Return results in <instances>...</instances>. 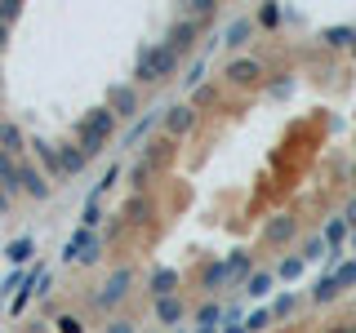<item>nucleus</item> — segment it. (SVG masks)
I'll use <instances>...</instances> for the list:
<instances>
[{"mask_svg": "<svg viewBox=\"0 0 356 333\" xmlns=\"http://www.w3.org/2000/svg\"><path fill=\"white\" fill-rule=\"evenodd\" d=\"M111 133H116V116H111L107 107H98V111H89L81 125H76V142H81L85 155L94 160V155H103V147L111 142Z\"/></svg>", "mask_w": 356, "mask_h": 333, "instance_id": "obj_1", "label": "nucleus"}, {"mask_svg": "<svg viewBox=\"0 0 356 333\" xmlns=\"http://www.w3.org/2000/svg\"><path fill=\"white\" fill-rule=\"evenodd\" d=\"M174 71H178V53L161 40V44H152V49H143L134 80H138V85H161V80H170Z\"/></svg>", "mask_w": 356, "mask_h": 333, "instance_id": "obj_2", "label": "nucleus"}, {"mask_svg": "<svg viewBox=\"0 0 356 333\" xmlns=\"http://www.w3.org/2000/svg\"><path fill=\"white\" fill-rule=\"evenodd\" d=\"M134 280H138V271L134 266H116V271L103 280V289L94 293V307H103V311H111V307H120L129 298V289H134Z\"/></svg>", "mask_w": 356, "mask_h": 333, "instance_id": "obj_3", "label": "nucleus"}, {"mask_svg": "<svg viewBox=\"0 0 356 333\" xmlns=\"http://www.w3.org/2000/svg\"><path fill=\"white\" fill-rule=\"evenodd\" d=\"M267 76L263 58H232L227 67H222V80H227L232 89H259Z\"/></svg>", "mask_w": 356, "mask_h": 333, "instance_id": "obj_4", "label": "nucleus"}, {"mask_svg": "<svg viewBox=\"0 0 356 333\" xmlns=\"http://www.w3.org/2000/svg\"><path fill=\"white\" fill-rule=\"evenodd\" d=\"M196 103H170L165 107V116H161V129L170 133V138H183V133H192L196 129Z\"/></svg>", "mask_w": 356, "mask_h": 333, "instance_id": "obj_5", "label": "nucleus"}, {"mask_svg": "<svg viewBox=\"0 0 356 333\" xmlns=\"http://www.w3.org/2000/svg\"><path fill=\"white\" fill-rule=\"evenodd\" d=\"M107 111H111L116 120L138 116V85H111V89H107Z\"/></svg>", "mask_w": 356, "mask_h": 333, "instance_id": "obj_6", "label": "nucleus"}, {"mask_svg": "<svg viewBox=\"0 0 356 333\" xmlns=\"http://www.w3.org/2000/svg\"><path fill=\"white\" fill-rule=\"evenodd\" d=\"M196 31H200V22H196V18H178L174 27H170V40H165V44H170V49L178 53V58H183V53H192V44H196Z\"/></svg>", "mask_w": 356, "mask_h": 333, "instance_id": "obj_7", "label": "nucleus"}, {"mask_svg": "<svg viewBox=\"0 0 356 333\" xmlns=\"http://www.w3.org/2000/svg\"><path fill=\"white\" fill-rule=\"evenodd\" d=\"M294 236H298V218H294V214H276V218L263 227V240H267V244H289Z\"/></svg>", "mask_w": 356, "mask_h": 333, "instance_id": "obj_8", "label": "nucleus"}, {"mask_svg": "<svg viewBox=\"0 0 356 333\" xmlns=\"http://www.w3.org/2000/svg\"><path fill=\"white\" fill-rule=\"evenodd\" d=\"M22 191H27L31 200H49V196H54L49 173H40L36 164H22Z\"/></svg>", "mask_w": 356, "mask_h": 333, "instance_id": "obj_9", "label": "nucleus"}, {"mask_svg": "<svg viewBox=\"0 0 356 333\" xmlns=\"http://www.w3.org/2000/svg\"><path fill=\"white\" fill-rule=\"evenodd\" d=\"M58 164H63V178H76L89 164V155H85L81 142H63V147H58Z\"/></svg>", "mask_w": 356, "mask_h": 333, "instance_id": "obj_10", "label": "nucleus"}, {"mask_svg": "<svg viewBox=\"0 0 356 333\" xmlns=\"http://www.w3.org/2000/svg\"><path fill=\"white\" fill-rule=\"evenodd\" d=\"M0 187H5L9 196L22 191V160H18V155H9V151H0Z\"/></svg>", "mask_w": 356, "mask_h": 333, "instance_id": "obj_11", "label": "nucleus"}, {"mask_svg": "<svg viewBox=\"0 0 356 333\" xmlns=\"http://www.w3.org/2000/svg\"><path fill=\"white\" fill-rule=\"evenodd\" d=\"M147 289H152L156 302H161V298H174L178 293V271H174V266H161V271L147 280Z\"/></svg>", "mask_w": 356, "mask_h": 333, "instance_id": "obj_12", "label": "nucleus"}, {"mask_svg": "<svg viewBox=\"0 0 356 333\" xmlns=\"http://www.w3.org/2000/svg\"><path fill=\"white\" fill-rule=\"evenodd\" d=\"M156 320H161V325H183L187 320V302L183 298H161V302H156Z\"/></svg>", "mask_w": 356, "mask_h": 333, "instance_id": "obj_13", "label": "nucleus"}, {"mask_svg": "<svg viewBox=\"0 0 356 333\" xmlns=\"http://www.w3.org/2000/svg\"><path fill=\"white\" fill-rule=\"evenodd\" d=\"M31 151H36V160L44 164V173H49V178H63V164H58V147H54V142L36 138V142H31Z\"/></svg>", "mask_w": 356, "mask_h": 333, "instance_id": "obj_14", "label": "nucleus"}, {"mask_svg": "<svg viewBox=\"0 0 356 333\" xmlns=\"http://www.w3.org/2000/svg\"><path fill=\"white\" fill-rule=\"evenodd\" d=\"M156 218V205L152 200H143V196H134L129 205H125V222H134V227H147V222Z\"/></svg>", "mask_w": 356, "mask_h": 333, "instance_id": "obj_15", "label": "nucleus"}, {"mask_svg": "<svg viewBox=\"0 0 356 333\" xmlns=\"http://www.w3.org/2000/svg\"><path fill=\"white\" fill-rule=\"evenodd\" d=\"M27 142H22V129L14 125V120H0V151H9V155H18Z\"/></svg>", "mask_w": 356, "mask_h": 333, "instance_id": "obj_16", "label": "nucleus"}, {"mask_svg": "<svg viewBox=\"0 0 356 333\" xmlns=\"http://www.w3.org/2000/svg\"><path fill=\"white\" fill-rule=\"evenodd\" d=\"M343 289H339V280H334V275H321L316 284H312V302L316 307H325V302H334V298H339Z\"/></svg>", "mask_w": 356, "mask_h": 333, "instance_id": "obj_17", "label": "nucleus"}, {"mask_svg": "<svg viewBox=\"0 0 356 333\" xmlns=\"http://www.w3.org/2000/svg\"><path fill=\"white\" fill-rule=\"evenodd\" d=\"M232 275V262H214V266H205V271H200V289H205V293H214V289L222 284Z\"/></svg>", "mask_w": 356, "mask_h": 333, "instance_id": "obj_18", "label": "nucleus"}, {"mask_svg": "<svg viewBox=\"0 0 356 333\" xmlns=\"http://www.w3.org/2000/svg\"><path fill=\"white\" fill-rule=\"evenodd\" d=\"M250 36H254V18H236V22L227 27V40H222V44H232V49H241V44L250 40Z\"/></svg>", "mask_w": 356, "mask_h": 333, "instance_id": "obj_19", "label": "nucleus"}, {"mask_svg": "<svg viewBox=\"0 0 356 333\" xmlns=\"http://www.w3.org/2000/svg\"><path fill=\"white\" fill-rule=\"evenodd\" d=\"M321 40L330 49H348V44H356V27H330V31H321Z\"/></svg>", "mask_w": 356, "mask_h": 333, "instance_id": "obj_20", "label": "nucleus"}, {"mask_svg": "<svg viewBox=\"0 0 356 333\" xmlns=\"http://www.w3.org/2000/svg\"><path fill=\"white\" fill-rule=\"evenodd\" d=\"M325 253H330V240H325V236H307V240H303V253H298V258H303V262H321Z\"/></svg>", "mask_w": 356, "mask_h": 333, "instance_id": "obj_21", "label": "nucleus"}, {"mask_svg": "<svg viewBox=\"0 0 356 333\" xmlns=\"http://www.w3.org/2000/svg\"><path fill=\"white\" fill-rule=\"evenodd\" d=\"M161 116H165V111H156V116H143V120H134V129L125 133V147H134L138 138H147V129H152V125H161Z\"/></svg>", "mask_w": 356, "mask_h": 333, "instance_id": "obj_22", "label": "nucleus"}, {"mask_svg": "<svg viewBox=\"0 0 356 333\" xmlns=\"http://www.w3.org/2000/svg\"><path fill=\"white\" fill-rule=\"evenodd\" d=\"M245 293H250V298H263V293H272V271H254L250 280H245Z\"/></svg>", "mask_w": 356, "mask_h": 333, "instance_id": "obj_23", "label": "nucleus"}, {"mask_svg": "<svg viewBox=\"0 0 356 333\" xmlns=\"http://www.w3.org/2000/svg\"><path fill=\"white\" fill-rule=\"evenodd\" d=\"M31 249H36V240H31V236H18V240L5 249V258H9V262H27V258H31Z\"/></svg>", "mask_w": 356, "mask_h": 333, "instance_id": "obj_24", "label": "nucleus"}, {"mask_svg": "<svg viewBox=\"0 0 356 333\" xmlns=\"http://www.w3.org/2000/svg\"><path fill=\"white\" fill-rule=\"evenodd\" d=\"M218 320H222V307H218V302H205V307H196V325H200V329H214Z\"/></svg>", "mask_w": 356, "mask_h": 333, "instance_id": "obj_25", "label": "nucleus"}, {"mask_svg": "<svg viewBox=\"0 0 356 333\" xmlns=\"http://www.w3.org/2000/svg\"><path fill=\"white\" fill-rule=\"evenodd\" d=\"M18 18H22V0H0V22H5V27H14Z\"/></svg>", "mask_w": 356, "mask_h": 333, "instance_id": "obj_26", "label": "nucleus"}, {"mask_svg": "<svg viewBox=\"0 0 356 333\" xmlns=\"http://www.w3.org/2000/svg\"><path fill=\"white\" fill-rule=\"evenodd\" d=\"M129 178H134V191H138V196H143V187H147V182H152V160H143V164H134V173H129Z\"/></svg>", "mask_w": 356, "mask_h": 333, "instance_id": "obj_27", "label": "nucleus"}, {"mask_svg": "<svg viewBox=\"0 0 356 333\" xmlns=\"http://www.w3.org/2000/svg\"><path fill=\"white\" fill-rule=\"evenodd\" d=\"M254 22H259V27H276V22H281V5H272V0H267V5L259 9V18H254Z\"/></svg>", "mask_w": 356, "mask_h": 333, "instance_id": "obj_28", "label": "nucleus"}, {"mask_svg": "<svg viewBox=\"0 0 356 333\" xmlns=\"http://www.w3.org/2000/svg\"><path fill=\"white\" fill-rule=\"evenodd\" d=\"M54 325H58V333H85V320H81V316H72V311H67V316H58Z\"/></svg>", "mask_w": 356, "mask_h": 333, "instance_id": "obj_29", "label": "nucleus"}, {"mask_svg": "<svg viewBox=\"0 0 356 333\" xmlns=\"http://www.w3.org/2000/svg\"><path fill=\"white\" fill-rule=\"evenodd\" d=\"M183 85L187 89H205V62H192V71L183 76Z\"/></svg>", "mask_w": 356, "mask_h": 333, "instance_id": "obj_30", "label": "nucleus"}, {"mask_svg": "<svg viewBox=\"0 0 356 333\" xmlns=\"http://www.w3.org/2000/svg\"><path fill=\"white\" fill-rule=\"evenodd\" d=\"M214 0H187V18H205V14H214Z\"/></svg>", "mask_w": 356, "mask_h": 333, "instance_id": "obj_31", "label": "nucleus"}, {"mask_svg": "<svg viewBox=\"0 0 356 333\" xmlns=\"http://www.w3.org/2000/svg\"><path fill=\"white\" fill-rule=\"evenodd\" d=\"M298 302H294V293H285V298H276V302H272V320H285L289 316V311H294Z\"/></svg>", "mask_w": 356, "mask_h": 333, "instance_id": "obj_32", "label": "nucleus"}, {"mask_svg": "<svg viewBox=\"0 0 356 333\" xmlns=\"http://www.w3.org/2000/svg\"><path fill=\"white\" fill-rule=\"evenodd\" d=\"M334 280H339V289H352L356 284V262H343L339 271H334Z\"/></svg>", "mask_w": 356, "mask_h": 333, "instance_id": "obj_33", "label": "nucleus"}, {"mask_svg": "<svg viewBox=\"0 0 356 333\" xmlns=\"http://www.w3.org/2000/svg\"><path fill=\"white\" fill-rule=\"evenodd\" d=\"M267 325H272V311H254V316L245 320V329H250V333H263Z\"/></svg>", "mask_w": 356, "mask_h": 333, "instance_id": "obj_34", "label": "nucleus"}, {"mask_svg": "<svg viewBox=\"0 0 356 333\" xmlns=\"http://www.w3.org/2000/svg\"><path fill=\"white\" fill-rule=\"evenodd\" d=\"M298 271H303V258H285L281 266H276V275H281V280H294Z\"/></svg>", "mask_w": 356, "mask_h": 333, "instance_id": "obj_35", "label": "nucleus"}, {"mask_svg": "<svg viewBox=\"0 0 356 333\" xmlns=\"http://www.w3.org/2000/svg\"><path fill=\"white\" fill-rule=\"evenodd\" d=\"M98 258H103V240L94 236V244H89V249H85V253H81V258H76V262H81V266H94Z\"/></svg>", "mask_w": 356, "mask_h": 333, "instance_id": "obj_36", "label": "nucleus"}, {"mask_svg": "<svg viewBox=\"0 0 356 333\" xmlns=\"http://www.w3.org/2000/svg\"><path fill=\"white\" fill-rule=\"evenodd\" d=\"M103 333H138V329H134V320L129 316H116V320H107V329Z\"/></svg>", "mask_w": 356, "mask_h": 333, "instance_id": "obj_37", "label": "nucleus"}, {"mask_svg": "<svg viewBox=\"0 0 356 333\" xmlns=\"http://www.w3.org/2000/svg\"><path fill=\"white\" fill-rule=\"evenodd\" d=\"M348 231H352V227H348V218H339V222H330V227H325V240L334 244V240H343V236H348Z\"/></svg>", "mask_w": 356, "mask_h": 333, "instance_id": "obj_38", "label": "nucleus"}, {"mask_svg": "<svg viewBox=\"0 0 356 333\" xmlns=\"http://www.w3.org/2000/svg\"><path fill=\"white\" fill-rule=\"evenodd\" d=\"M98 218H103V214H98V200H89V205H85V218H81V227H85V231H94V227H98Z\"/></svg>", "mask_w": 356, "mask_h": 333, "instance_id": "obj_39", "label": "nucleus"}, {"mask_svg": "<svg viewBox=\"0 0 356 333\" xmlns=\"http://www.w3.org/2000/svg\"><path fill=\"white\" fill-rule=\"evenodd\" d=\"M325 333H356V329H352V320H339V325H330Z\"/></svg>", "mask_w": 356, "mask_h": 333, "instance_id": "obj_40", "label": "nucleus"}, {"mask_svg": "<svg viewBox=\"0 0 356 333\" xmlns=\"http://www.w3.org/2000/svg\"><path fill=\"white\" fill-rule=\"evenodd\" d=\"M343 218H348V227L356 231V200H352V205H348V214H343Z\"/></svg>", "mask_w": 356, "mask_h": 333, "instance_id": "obj_41", "label": "nucleus"}, {"mask_svg": "<svg viewBox=\"0 0 356 333\" xmlns=\"http://www.w3.org/2000/svg\"><path fill=\"white\" fill-rule=\"evenodd\" d=\"M0 214H9V191L0 187Z\"/></svg>", "mask_w": 356, "mask_h": 333, "instance_id": "obj_42", "label": "nucleus"}, {"mask_svg": "<svg viewBox=\"0 0 356 333\" xmlns=\"http://www.w3.org/2000/svg\"><path fill=\"white\" fill-rule=\"evenodd\" d=\"M222 333H250V329H245V325H236V320H232V325L222 329Z\"/></svg>", "mask_w": 356, "mask_h": 333, "instance_id": "obj_43", "label": "nucleus"}, {"mask_svg": "<svg viewBox=\"0 0 356 333\" xmlns=\"http://www.w3.org/2000/svg\"><path fill=\"white\" fill-rule=\"evenodd\" d=\"M5 44H9V27H5V22H0V49H5Z\"/></svg>", "mask_w": 356, "mask_h": 333, "instance_id": "obj_44", "label": "nucleus"}, {"mask_svg": "<svg viewBox=\"0 0 356 333\" xmlns=\"http://www.w3.org/2000/svg\"><path fill=\"white\" fill-rule=\"evenodd\" d=\"M352 178H356V164H352Z\"/></svg>", "mask_w": 356, "mask_h": 333, "instance_id": "obj_45", "label": "nucleus"}, {"mask_svg": "<svg viewBox=\"0 0 356 333\" xmlns=\"http://www.w3.org/2000/svg\"><path fill=\"white\" fill-rule=\"evenodd\" d=\"M352 329H356V320H352Z\"/></svg>", "mask_w": 356, "mask_h": 333, "instance_id": "obj_46", "label": "nucleus"}, {"mask_svg": "<svg viewBox=\"0 0 356 333\" xmlns=\"http://www.w3.org/2000/svg\"><path fill=\"white\" fill-rule=\"evenodd\" d=\"M352 53H356V44H352Z\"/></svg>", "mask_w": 356, "mask_h": 333, "instance_id": "obj_47", "label": "nucleus"}]
</instances>
